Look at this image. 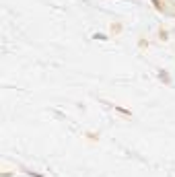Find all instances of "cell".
Returning <instances> with one entry per match:
<instances>
[{"label": "cell", "instance_id": "3957f363", "mask_svg": "<svg viewBox=\"0 0 175 177\" xmlns=\"http://www.w3.org/2000/svg\"><path fill=\"white\" fill-rule=\"evenodd\" d=\"M111 31L113 33H120L122 31V25H111Z\"/></svg>", "mask_w": 175, "mask_h": 177}, {"label": "cell", "instance_id": "7a4b0ae2", "mask_svg": "<svg viewBox=\"0 0 175 177\" xmlns=\"http://www.w3.org/2000/svg\"><path fill=\"white\" fill-rule=\"evenodd\" d=\"M159 37H161V41H167V37H169V33H167V31H165V29L161 27V29H159Z\"/></svg>", "mask_w": 175, "mask_h": 177}, {"label": "cell", "instance_id": "6da1fadb", "mask_svg": "<svg viewBox=\"0 0 175 177\" xmlns=\"http://www.w3.org/2000/svg\"><path fill=\"white\" fill-rule=\"evenodd\" d=\"M153 4L157 6L159 13L167 17H175V0H153Z\"/></svg>", "mask_w": 175, "mask_h": 177}]
</instances>
